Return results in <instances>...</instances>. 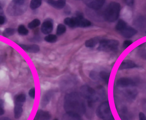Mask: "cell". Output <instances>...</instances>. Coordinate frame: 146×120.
Masks as SVG:
<instances>
[{
	"label": "cell",
	"mask_w": 146,
	"mask_h": 120,
	"mask_svg": "<svg viewBox=\"0 0 146 120\" xmlns=\"http://www.w3.org/2000/svg\"><path fill=\"white\" fill-rule=\"evenodd\" d=\"M64 108L66 114L82 116L86 111L85 101L81 94L72 92L64 97Z\"/></svg>",
	"instance_id": "1"
},
{
	"label": "cell",
	"mask_w": 146,
	"mask_h": 120,
	"mask_svg": "<svg viewBox=\"0 0 146 120\" xmlns=\"http://www.w3.org/2000/svg\"><path fill=\"white\" fill-rule=\"evenodd\" d=\"M64 23L70 28H87L91 25V22L83 17V14L77 12L74 17H67L64 19Z\"/></svg>",
	"instance_id": "2"
},
{
	"label": "cell",
	"mask_w": 146,
	"mask_h": 120,
	"mask_svg": "<svg viewBox=\"0 0 146 120\" xmlns=\"http://www.w3.org/2000/svg\"><path fill=\"white\" fill-rule=\"evenodd\" d=\"M121 10V5L117 2L110 3L105 11L104 17L108 22H114L118 19Z\"/></svg>",
	"instance_id": "3"
},
{
	"label": "cell",
	"mask_w": 146,
	"mask_h": 120,
	"mask_svg": "<svg viewBox=\"0 0 146 120\" xmlns=\"http://www.w3.org/2000/svg\"><path fill=\"white\" fill-rule=\"evenodd\" d=\"M27 9V5L25 1H13L8 7V14L11 16H19L25 13Z\"/></svg>",
	"instance_id": "4"
},
{
	"label": "cell",
	"mask_w": 146,
	"mask_h": 120,
	"mask_svg": "<svg viewBox=\"0 0 146 120\" xmlns=\"http://www.w3.org/2000/svg\"><path fill=\"white\" fill-rule=\"evenodd\" d=\"M80 94L84 99L87 100L88 104L90 107L99 100V96L97 92L88 85H84L81 87Z\"/></svg>",
	"instance_id": "5"
},
{
	"label": "cell",
	"mask_w": 146,
	"mask_h": 120,
	"mask_svg": "<svg viewBox=\"0 0 146 120\" xmlns=\"http://www.w3.org/2000/svg\"><path fill=\"white\" fill-rule=\"evenodd\" d=\"M115 29L123 37L127 38H131L137 32L136 29L129 26L126 22L122 19H120L117 22Z\"/></svg>",
	"instance_id": "6"
},
{
	"label": "cell",
	"mask_w": 146,
	"mask_h": 120,
	"mask_svg": "<svg viewBox=\"0 0 146 120\" xmlns=\"http://www.w3.org/2000/svg\"><path fill=\"white\" fill-rule=\"evenodd\" d=\"M98 117L102 120H114L108 101H105L98 107L96 111Z\"/></svg>",
	"instance_id": "7"
},
{
	"label": "cell",
	"mask_w": 146,
	"mask_h": 120,
	"mask_svg": "<svg viewBox=\"0 0 146 120\" xmlns=\"http://www.w3.org/2000/svg\"><path fill=\"white\" fill-rule=\"evenodd\" d=\"M119 42L115 39H102L99 42L98 50L100 51L111 52L118 48Z\"/></svg>",
	"instance_id": "8"
},
{
	"label": "cell",
	"mask_w": 146,
	"mask_h": 120,
	"mask_svg": "<svg viewBox=\"0 0 146 120\" xmlns=\"http://www.w3.org/2000/svg\"><path fill=\"white\" fill-rule=\"evenodd\" d=\"M83 2L90 8L94 10H99L102 8L105 3L104 0H85Z\"/></svg>",
	"instance_id": "9"
},
{
	"label": "cell",
	"mask_w": 146,
	"mask_h": 120,
	"mask_svg": "<svg viewBox=\"0 0 146 120\" xmlns=\"http://www.w3.org/2000/svg\"><path fill=\"white\" fill-rule=\"evenodd\" d=\"M136 84L135 82L131 78H121L117 80V86L120 88H126L129 87L135 86Z\"/></svg>",
	"instance_id": "10"
},
{
	"label": "cell",
	"mask_w": 146,
	"mask_h": 120,
	"mask_svg": "<svg viewBox=\"0 0 146 120\" xmlns=\"http://www.w3.org/2000/svg\"><path fill=\"white\" fill-rule=\"evenodd\" d=\"M54 24L52 20L51 19H46L43 23L41 27V31L44 34H50L52 30H53V27Z\"/></svg>",
	"instance_id": "11"
},
{
	"label": "cell",
	"mask_w": 146,
	"mask_h": 120,
	"mask_svg": "<svg viewBox=\"0 0 146 120\" xmlns=\"http://www.w3.org/2000/svg\"><path fill=\"white\" fill-rule=\"evenodd\" d=\"M51 118V116L48 111L38 110L35 116L34 120H50Z\"/></svg>",
	"instance_id": "12"
},
{
	"label": "cell",
	"mask_w": 146,
	"mask_h": 120,
	"mask_svg": "<svg viewBox=\"0 0 146 120\" xmlns=\"http://www.w3.org/2000/svg\"><path fill=\"white\" fill-rule=\"evenodd\" d=\"M138 66L134 62L130 60H125L121 62V65L119 66V70H127V69H131V68H136Z\"/></svg>",
	"instance_id": "13"
},
{
	"label": "cell",
	"mask_w": 146,
	"mask_h": 120,
	"mask_svg": "<svg viewBox=\"0 0 146 120\" xmlns=\"http://www.w3.org/2000/svg\"><path fill=\"white\" fill-rule=\"evenodd\" d=\"M20 47L25 51L31 52V53H37L39 51V47L38 45L36 44L33 45H24L21 44L20 45Z\"/></svg>",
	"instance_id": "14"
},
{
	"label": "cell",
	"mask_w": 146,
	"mask_h": 120,
	"mask_svg": "<svg viewBox=\"0 0 146 120\" xmlns=\"http://www.w3.org/2000/svg\"><path fill=\"white\" fill-rule=\"evenodd\" d=\"M46 2L57 9H61L63 8L66 4V1L63 0H48L46 1Z\"/></svg>",
	"instance_id": "15"
},
{
	"label": "cell",
	"mask_w": 146,
	"mask_h": 120,
	"mask_svg": "<svg viewBox=\"0 0 146 120\" xmlns=\"http://www.w3.org/2000/svg\"><path fill=\"white\" fill-rule=\"evenodd\" d=\"M101 40L99 37H94L90 39L85 42V45L86 47L88 48H93L96 46L100 42Z\"/></svg>",
	"instance_id": "16"
},
{
	"label": "cell",
	"mask_w": 146,
	"mask_h": 120,
	"mask_svg": "<svg viewBox=\"0 0 146 120\" xmlns=\"http://www.w3.org/2000/svg\"><path fill=\"white\" fill-rule=\"evenodd\" d=\"M23 105L15 104V108H14V115H15V119H17L21 117L23 113Z\"/></svg>",
	"instance_id": "17"
},
{
	"label": "cell",
	"mask_w": 146,
	"mask_h": 120,
	"mask_svg": "<svg viewBox=\"0 0 146 120\" xmlns=\"http://www.w3.org/2000/svg\"><path fill=\"white\" fill-rule=\"evenodd\" d=\"M26 101V96L24 94H21L15 97V104L23 105Z\"/></svg>",
	"instance_id": "18"
},
{
	"label": "cell",
	"mask_w": 146,
	"mask_h": 120,
	"mask_svg": "<svg viewBox=\"0 0 146 120\" xmlns=\"http://www.w3.org/2000/svg\"><path fill=\"white\" fill-rule=\"evenodd\" d=\"M99 78H100L106 84H108L110 77V73L106 71H102L99 73Z\"/></svg>",
	"instance_id": "19"
},
{
	"label": "cell",
	"mask_w": 146,
	"mask_h": 120,
	"mask_svg": "<svg viewBox=\"0 0 146 120\" xmlns=\"http://www.w3.org/2000/svg\"><path fill=\"white\" fill-rule=\"evenodd\" d=\"M42 4V1L40 0H33L30 2V7L31 9L35 10L38 8Z\"/></svg>",
	"instance_id": "20"
},
{
	"label": "cell",
	"mask_w": 146,
	"mask_h": 120,
	"mask_svg": "<svg viewBox=\"0 0 146 120\" xmlns=\"http://www.w3.org/2000/svg\"><path fill=\"white\" fill-rule=\"evenodd\" d=\"M63 120H82L80 116L66 114L64 116Z\"/></svg>",
	"instance_id": "21"
},
{
	"label": "cell",
	"mask_w": 146,
	"mask_h": 120,
	"mask_svg": "<svg viewBox=\"0 0 146 120\" xmlns=\"http://www.w3.org/2000/svg\"><path fill=\"white\" fill-rule=\"evenodd\" d=\"M128 99H134L137 94V91H136V90H128L126 91L125 93Z\"/></svg>",
	"instance_id": "22"
},
{
	"label": "cell",
	"mask_w": 146,
	"mask_h": 120,
	"mask_svg": "<svg viewBox=\"0 0 146 120\" xmlns=\"http://www.w3.org/2000/svg\"><path fill=\"white\" fill-rule=\"evenodd\" d=\"M66 27L64 25L62 24H59L57 26L56 33H57V35L60 36V35L64 34L66 32Z\"/></svg>",
	"instance_id": "23"
},
{
	"label": "cell",
	"mask_w": 146,
	"mask_h": 120,
	"mask_svg": "<svg viewBox=\"0 0 146 120\" xmlns=\"http://www.w3.org/2000/svg\"><path fill=\"white\" fill-rule=\"evenodd\" d=\"M40 24L39 19H35L28 24V28L30 29H33L38 27Z\"/></svg>",
	"instance_id": "24"
},
{
	"label": "cell",
	"mask_w": 146,
	"mask_h": 120,
	"mask_svg": "<svg viewBox=\"0 0 146 120\" xmlns=\"http://www.w3.org/2000/svg\"><path fill=\"white\" fill-rule=\"evenodd\" d=\"M45 40L49 43H54L57 40V37L54 34H49L45 37Z\"/></svg>",
	"instance_id": "25"
},
{
	"label": "cell",
	"mask_w": 146,
	"mask_h": 120,
	"mask_svg": "<svg viewBox=\"0 0 146 120\" xmlns=\"http://www.w3.org/2000/svg\"><path fill=\"white\" fill-rule=\"evenodd\" d=\"M17 31H18V32L20 34L23 35V36L27 35L28 33H29L28 30L25 27V25H20V26L19 27V28H18Z\"/></svg>",
	"instance_id": "26"
},
{
	"label": "cell",
	"mask_w": 146,
	"mask_h": 120,
	"mask_svg": "<svg viewBox=\"0 0 146 120\" xmlns=\"http://www.w3.org/2000/svg\"><path fill=\"white\" fill-rule=\"evenodd\" d=\"M15 29L12 28H7L3 32V36L5 37H9L15 34Z\"/></svg>",
	"instance_id": "27"
},
{
	"label": "cell",
	"mask_w": 146,
	"mask_h": 120,
	"mask_svg": "<svg viewBox=\"0 0 146 120\" xmlns=\"http://www.w3.org/2000/svg\"><path fill=\"white\" fill-rule=\"evenodd\" d=\"M51 93H47L44 97H43L42 101V105L43 106H46L48 103L51 97Z\"/></svg>",
	"instance_id": "28"
},
{
	"label": "cell",
	"mask_w": 146,
	"mask_h": 120,
	"mask_svg": "<svg viewBox=\"0 0 146 120\" xmlns=\"http://www.w3.org/2000/svg\"><path fill=\"white\" fill-rule=\"evenodd\" d=\"M5 102L3 100H0V116L2 115L5 114V111L4 109Z\"/></svg>",
	"instance_id": "29"
},
{
	"label": "cell",
	"mask_w": 146,
	"mask_h": 120,
	"mask_svg": "<svg viewBox=\"0 0 146 120\" xmlns=\"http://www.w3.org/2000/svg\"><path fill=\"white\" fill-rule=\"evenodd\" d=\"M90 77L93 80H97L99 78V74H98L95 71H91L90 74Z\"/></svg>",
	"instance_id": "30"
},
{
	"label": "cell",
	"mask_w": 146,
	"mask_h": 120,
	"mask_svg": "<svg viewBox=\"0 0 146 120\" xmlns=\"http://www.w3.org/2000/svg\"><path fill=\"white\" fill-rule=\"evenodd\" d=\"M133 43V42L131 40H125L123 43V48H126L129 46L131 44Z\"/></svg>",
	"instance_id": "31"
},
{
	"label": "cell",
	"mask_w": 146,
	"mask_h": 120,
	"mask_svg": "<svg viewBox=\"0 0 146 120\" xmlns=\"http://www.w3.org/2000/svg\"><path fill=\"white\" fill-rule=\"evenodd\" d=\"M29 96L33 98V99H35V95H36V94H35V88H31L29 91Z\"/></svg>",
	"instance_id": "32"
},
{
	"label": "cell",
	"mask_w": 146,
	"mask_h": 120,
	"mask_svg": "<svg viewBox=\"0 0 146 120\" xmlns=\"http://www.w3.org/2000/svg\"><path fill=\"white\" fill-rule=\"evenodd\" d=\"M139 120H146V115L144 114V113L142 112L139 113Z\"/></svg>",
	"instance_id": "33"
},
{
	"label": "cell",
	"mask_w": 146,
	"mask_h": 120,
	"mask_svg": "<svg viewBox=\"0 0 146 120\" xmlns=\"http://www.w3.org/2000/svg\"><path fill=\"white\" fill-rule=\"evenodd\" d=\"M126 4L127 5H128V6H132L134 5V1H132V0H126V1H124Z\"/></svg>",
	"instance_id": "34"
},
{
	"label": "cell",
	"mask_w": 146,
	"mask_h": 120,
	"mask_svg": "<svg viewBox=\"0 0 146 120\" xmlns=\"http://www.w3.org/2000/svg\"><path fill=\"white\" fill-rule=\"evenodd\" d=\"M5 17L3 16L0 15V25H2L5 23Z\"/></svg>",
	"instance_id": "35"
},
{
	"label": "cell",
	"mask_w": 146,
	"mask_h": 120,
	"mask_svg": "<svg viewBox=\"0 0 146 120\" xmlns=\"http://www.w3.org/2000/svg\"><path fill=\"white\" fill-rule=\"evenodd\" d=\"M0 120H11L8 117H1L0 118Z\"/></svg>",
	"instance_id": "36"
},
{
	"label": "cell",
	"mask_w": 146,
	"mask_h": 120,
	"mask_svg": "<svg viewBox=\"0 0 146 120\" xmlns=\"http://www.w3.org/2000/svg\"><path fill=\"white\" fill-rule=\"evenodd\" d=\"M54 120H57V119H54Z\"/></svg>",
	"instance_id": "37"
},
{
	"label": "cell",
	"mask_w": 146,
	"mask_h": 120,
	"mask_svg": "<svg viewBox=\"0 0 146 120\" xmlns=\"http://www.w3.org/2000/svg\"></svg>",
	"instance_id": "38"
},
{
	"label": "cell",
	"mask_w": 146,
	"mask_h": 120,
	"mask_svg": "<svg viewBox=\"0 0 146 120\" xmlns=\"http://www.w3.org/2000/svg\"><path fill=\"white\" fill-rule=\"evenodd\" d=\"M0 8H1V7H0Z\"/></svg>",
	"instance_id": "39"
}]
</instances>
